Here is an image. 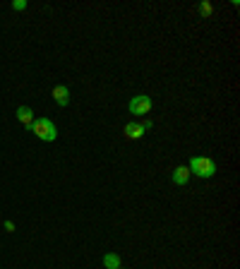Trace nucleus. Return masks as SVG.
<instances>
[{"mask_svg":"<svg viewBox=\"0 0 240 269\" xmlns=\"http://www.w3.org/2000/svg\"><path fill=\"white\" fill-rule=\"evenodd\" d=\"M17 120L31 132V128H34V111H31L29 106H20V109H17Z\"/></svg>","mask_w":240,"mask_h":269,"instance_id":"nucleus-5","label":"nucleus"},{"mask_svg":"<svg viewBox=\"0 0 240 269\" xmlns=\"http://www.w3.org/2000/svg\"><path fill=\"white\" fill-rule=\"evenodd\" d=\"M12 10H27V0H15V3H12Z\"/></svg>","mask_w":240,"mask_h":269,"instance_id":"nucleus-10","label":"nucleus"},{"mask_svg":"<svg viewBox=\"0 0 240 269\" xmlns=\"http://www.w3.org/2000/svg\"><path fill=\"white\" fill-rule=\"evenodd\" d=\"M154 106V101L147 96V94H137V96H132L130 99V113L132 116H147Z\"/></svg>","mask_w":240,"mask_h":269,"instance_id":"nucleus-3","label":"nucleus"},{"mask_svg":"<svg viewBox=\"0 0 240 269\" xmlns=\"http://www.w3.org/2000/svg\"><path fill=\"white\" fill-rule=\"evenodd\" d=\"M144 132H147V130H144V125H142V123H128V125H125V128H123V135H125V137H128V140H142V137H144Z\"/></svg>","mask_w":240,"mask_h":269,"instance_id":"nucleus-4","label":"nucleus"},{"mask_svg":"<svg viewBox=\"0 0 240 269\" xmlns=\"http://www.w3.org/2000/svg\"><path fill=\"white\" fill-rule=\"evenodd\" d=\"M103 267L106 269H120V255L118 252H106V255H103Z\"/></svg>","mask_w":240,"mask_h":269,"instance_id":"nucleus-8","label":"nucleus"},{"mask_svg":"<svg viewBox=\"0 0 240 269\" xmlns=\"http://www.w3.org/2000/svg\"><path fill=\"white\" fill-rule=\"evenodd\" d=\"M188 180H190V169L188 166H175L173 169V183L175 185H188Z\"/></svg>","mask_w":240,"mask_h":269,"instance_id":"nucleus-7","label":"nucleus"},{"mask_svg":"<svg viewBox=\"0 0 240 269\" xmlns=\"http://www.w3.org/2000/svg\"><path fill=\"white\" fill-rule=\"evenodd\" d=\"M53 101H55L58 106H68V103H70V89H68L65 84L53 87Z\"/></svg>","mask_w":240,"mask_h":269,"instance_id":"nucleus-6","label":"nucleus"},{"mask_svg":"<svg viewBox=\"0 0 240 269\" xmlns=\"http://www.w3.org/2000/svg\"><path fill=\"white\" fill-rule=\"evenodd\" d=\"M31 132L43 142H55V137H58V128H55V123L50 118H36Z\"/></svg>","mask_w":240,"mask_h":269,"instance_id":"nucleus-1","label":"nucleus"},{"mask_svg":"<svg viewBox=\"0 0 240 269\" xmlns=\"http://www.w3.org/2000/svg\"><path fill=\"white\" fill-rule=\"evenodd\" d=\"M120 269H123V267H120Z\"/></svg>","mask_w":240,"mask_h":269,"instance_id":"nucleus-12","label":"nucleus"},{"mask_svg":"<svg viewBox=\"0 0 240 269\" xmlns=\"http://www.w3.org/2000/svg\"><path fill=\"white\" fill-rule=\"evenodd\" d=\"M190 173H195L197 178H211L216 173V164L209 156H192L190 159Z\"/></svg>","mask_w":240,"mask_h":269,"instance_id":"nucleus-2","label":"nucleus"},{"mask_svg":"<svg viewBox=\"0 0 240 269\" xmlns=\"http://www.w3.org/2000/svg\"><path fill=\"white\" fill-rule=\"evenodd\" d=\"M211 12H214V5H211V3H200V15L202 17H209Z\"/></svg>","mask_w":240,"mask_h":269,"instance_id":"nucleus-9","label":"nucleus"},{"mask_svg":"<svg viewBox=\"0 0 240 269\" xmlns=\"http://www.w3.org/2000/svg\"><path fill=\"white\" fill-rule=\"evenodd\" d=\"M5 231H8V233H12V231H15V224H12V221H5Z\"/></svg>","mask_w":240,"mask_h":269,"instance_id":"nucleus-11","label":"nucleus"}]
</instances>
